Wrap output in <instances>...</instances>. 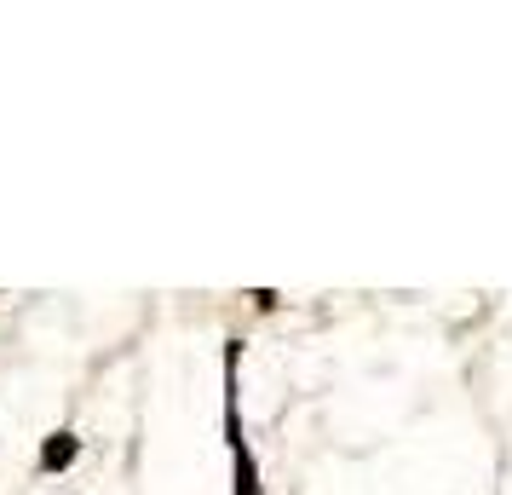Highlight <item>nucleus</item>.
I'll return each instance as SVG.
<instances>
[{
	"label": "nucleus",
	"mask_w": 512,
	"mask_h": 495,
	"mask_svg": "<svg viewBox=\"0 0 512 495\" xmlns=\"http://www.w3.org/2000/svg\"><path fill=\"white\" fill-rule=\"evenodd\" d=\"M225 444H231V495H265L259 490V461L248 449L242 415H236V340H225Z\"/></svg>",
	"instance_id": "1"
},
{
	"label": "nucleus",
	"mask_w": 512,
	"mask_h": 495,
	"mask_svg": "<svg viewBox=\"0 0 512 495\" xmlns=\"http://www.w3.org/2000/svg\"><path fill=\"white\" fill-rule=\"evenodd\" d=\"M75 455H81V438H75V432H47V444H41V472L75 467Z\"/></svg>",
	"instance_id": "2"
}]
</instances>
